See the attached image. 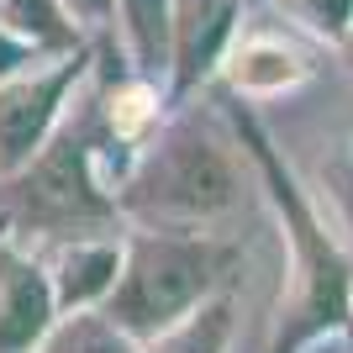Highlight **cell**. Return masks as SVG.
<instances>
[{"label":"cell","mask_w":353,"mask_h":353,"mask_svg":"<svg viewBox=\"0 0 353 353\" xmlns=\"http://www.w3.org/2000/svg\"><path fill=\"white\" fill-rule=\"evenodd\" d=\"M227 253L206 237L179 232H148L121 253V280L111 290V322L127 327L132 338H159L174 322H185L206 290L216 285Z\"/></svg>","instance_id":"6da1fadb"},{"label":"cell","mask_w":353,"mask_h":353,"mask_svg":"<svg viewBox=\"0 0 353 353\" xmlns=\"http://www.w3.org/2000/svg\"><path fill=\"white\" fill-rule=\"evenodd\" d=\"M237 201V169L227 148L195 127H174L127 179L121 206L148 221H206Z\"/></svg>","instance_id":"7a4b0ae2"},{"label":"cell","mask_w":353,"mask_h":353,"mask_svg":"<svg viewBox=\"0 0 353 353\" xmlns=\"http://www.w3.org/2000/svg\"><path fill=\"white\" fill-rule=\"evenodd\" d=\"M95 143H101L95 137V117H79L69 127H59V137L43 143V153L21 174V190H16L21 216L48 227V232L111 216V201L95 190V174H90V148Z\"/></svg>","instance_id":"3957f363"},{"label":"cell","mask_w":353,"mask_h":353,"mask_svg":"<svg viewBox=\"0 0 353 353\" xmlns=\"http://www.w3.org/2000/svg\"><path fill=\"white\" fill-rule=\"evenodd\" d=\"M85 69H90V53L74 48V53H59L53 69H27L0 79V174H21L43 153L48 132L59 127L63 101L85 79Z\"/></svg>","instance_id":"277c9868"},{"label":"cell","mask_w":353,"mask_h":353,"mask_svg":"<svg viewBox=\"0 0 353 353\" xmlns=\"http://www.w3.org/2000/svg\"><path fill=\"white\" fill-rule=\"evenodd\" d=\"M237 127H243V137L253 143L259 163H264L269 179H274V201L290 211V232H295V243H301V264H306V301H301V322H295L290 343L311 338V332H322V327H343V322H348V269H343V259L332 253L327 232H316L311 211L301 206L295 185L280 174V163H274L269 143L259 137V127H253V121H237Z\"/></svg>","instance_id":"5b68a950"},{"label":"cell","mask_w":353,"mask_h":353,"mask_svg":"<svg viewBox=\"0 0 353 353\" xmlns=\"http://www.w3.org/2000/svg\"><path fill=\"white\" fill-rule=\"evenodd\" d=\"M59 295L32 259L0 248V353H32L53 327Z\"/></svg>","instance_id":"8992f818"},{"label":"cell","mask_w":353,"mask_h":353,"mask_svg":"<svg viewBox=\"0 0 353 353\" xmlns=\"http://www.w3.org/2000/svg\"><path fill=\"white\" fill-rule=\"evenodd\" d=\"M237 0H174V43H169V69H174V95L195 90L216 69L221 48L232 37Z\"/></svg>","instance_id":"52a82bcc"},{"label":"cell","mask_w":353,"mask_h":353,"mask_svg":"<svg viewBox=\"0 0 353 353\" xmlns=\"http://www.w3.org/2000/svg\"><path fill=\"white\" fill-rule=\"evenodd\" d=\"M117 280H121V248L117 243H74L59 264V290L53 295H59L63 311H79L90 301L111 295Z\"/></svg>","instance_id":"ba28073f"},{"label":"cell","mask_w":353,"mask_h":353,"mask_svg":"<svg viewBox=\"0 0 353 353\" xmlns=\"http://www.w3.org/2000/svg\"><path fill=\"white\" fill-rule=\"evenodd\" d=\"M117 11L137 69L163 74L169 69V43H174V0H117Z\"/></svg>","instance_id":"9c48e42d"},{"label":"cell","mask_w":353,"mask_h":353,"mask_svg":"<svg viewBox=\"0 0 353 353\" xmlns=\"http://www.w3.org/2000/svg\"><path fill=\"white\" fill-rule=\"evenodd\" d=\"M0 27H11L16 37L48 48V53H74L79 32L63 0H0Z\"/></svg>","instance_id":"30bf717a"},{"label":"cell","mask_w":353,"mask_h":353,"mask_svg":"<svg viewBox=\"0 0 353 353\" xmlns=\"http://www.w3.org/2000/svg\"><path fill=\"white\" fill-rule=\"evenodd\" d=\"M227 74H232V85H237V90L269 95V90H285V85H295V79H301V59H295L290 48H280V43L253 37V43H243V48L232 53Z\"/></svg>","instance_id":"8fae6325"},{"label":"cell","mask_w":353,"mask_h":353,"mask_svg":"<svg viewBox=\"0 0 353 353\" xmlns=\"http://www.w3.org/2000/svg\"><path fill=\"white\" fill-rule=\"evenodd\" d=\"M43 353H137L132 332L117 327L111 316H90V311H74L59 327H48Z\"/></svg>","instance_id":"7c38bea8"},{"label":"cell","mask_w":353,"mask_h":353,"mask_svg":"<svg viewBox=\"0 0 353 353\" xmlns=\"http://www.w3.org/2000/svg\"><path fill=\"white\" fill-rule=\"evenodd\" d=\"M221 343H227V306H206L169 327L159 353H221Z\"/></svg>","instance_id":"4fadbf2b"},{"label":"cell","mask_w":353,"mask_h":353,"mask_svg":"<svg viewBox=\"0 0 353 353\" xmlns=\"http://www.w3.org/2000/svg\"><path fill=\"white\" fill-rule=\"evenodd\" d=\"M290 11L301 16L311 32L332 37V43H343L353 32V0H290Z\"/></svg>","instance_id":"5bb4252c"},{"label":"cell","mask_w":353,"mask_h":353,"mask_svg":"<svg viewBox=\"0 0 353 353\" xmlns=\"http://www.w3.org/2000/svg\"><path fill=\"white\" fill-rule=\"evenodd\" d=\"M48 48L27 43V37H16L11 27H0V79H11V74H27L37 69V59H43Z\"/></svg>","instance_id":"9a60e30c"},{"label":"cell","mask_w":353,"mask_h":353,"mask_svg":"<svg viewBox=\"0 0 353 353\" xmlns=\"http://www.w3.org/2000/svg\"><path fill=\"white\" fill-rule=\"evenodd\" d=\"M63 6H69V16L90 21V27H101V21H111V16H117V0H63Z\"/></svg>","instance_id":"2e32d148"},{"label":"cell","mask_w":353,"mask_h":353,"mask_svg":"<svg viewBox=\"0 0 353 353\" xmlns=\"http://www.w3.org/2000/svg\"><path fill=\"white\" fill-rule=\"evenodd\" d=\"M332 185H338V201H343V211H348V221H353V163L348 169H332Z\"/></svg>","instance_id":"e0dca14e"},{"label":"cell","mask_w":353,"mask_h":353,"mask_svg":"<svg viewBox=\"0 0 353 353\" xmlns=\"http://www.w3.org/2000/svg\"><path fill=\"white\" fill-rule=\"evenodd\" d=\"M343 48H348V63H353V32H348V37H343Z\"/></svg>","instance_id":"ac0fdd59"},{"label":"cell","mask_w":353,"mask_h":353,"mask_svg":"<svg viewBox=\"0 0 353 353\" xmlns=\"http://www.w3.org/2000/svg\"><path fill=\"white\" fill-rule=\"evenodd\" d=\"M6 227H11V216H0V232H6Z\"/></svg>","instance_id":"d6986e66"}]
</instances>
